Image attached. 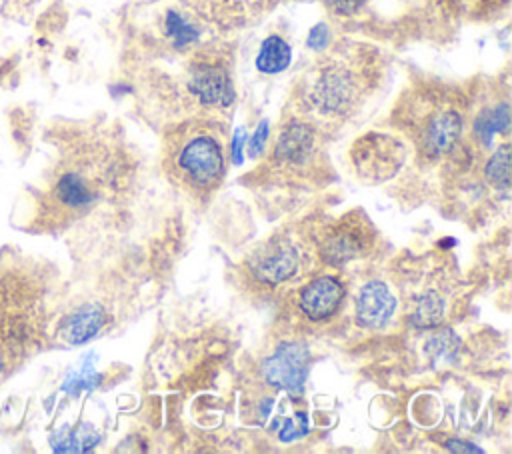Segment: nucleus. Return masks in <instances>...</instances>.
Masks as SVG:
<instances>
[{
	"label": "nucleus",
	"instance_id": "nucleus-21",
	"mask_svg": "<svg viewBox=\"0 0 512 454\" xmlns=\"http://www.w3.org/2000/svg\"><path fill=\"white\" fill-rule=\"evenodd\" d=\"M102 376L96 374L90 364H84V368L80 372H74L66 378V382L62 384V390H66L70 396H78L82 390H94L98 380Z\"/></svg>",
	"mask_w": 512,
	"mask_h": 454
},
{
	"label": "nucleus",
	"instance_id": "nucleus-16",
	"mask_svg": "<svg viewBox=\"0 0 512 454\" xmlns=\"http://www.w3.org/2000/svg\"><path fill=\"white\" fill-rule=\"evenodd\" d=\"M162 32L174 50H186L198 40L196 24L180 10H166L162 18Z\"/></svg>",
	"mask_w": 512,
	"mask_h": 454
},
{
	"label": "nucleus",
	"instance_id": "nucleus-22",
	"mask_svg": "<svg viewBox=\"0 0 512 454\" xmlns=\"http://www.w3.org/2000/svg\"><path fill=\"white\" fill-rule=\"evenodd\" d=\"M304 434H306V414L298 412L296 414V422L288 420L284 424V428L280 430V440L282 442H292V440H296V438H300Z\"/></svg>",
	"mask_w": 512,
	"mask_h": 454
},
{
	"label": "nucleus",
	"instance_id": "nucleus-13",
	"mask_svg": "<svg viewBox=\"0 0 512 454\" xmlns=\"http://www.w3.org/2000/svg\"><path fill=\"white\" fill-rule=\"evenodd\" d=\"M106 312L98 302H84L68 312L58 326L60 338L70 346L90 342L104 326Z\"/></svg>",
	"mask_w": 512,
	"mask_h": 454
},
{
	"label": "nucleus",
	"instance_id": "nucleus-20",
	"mask_svg": "<svg viewBox=\"0 0 512 454\" xmlns=\"http://www.w3.org/2000/svg\"><path fill=\"white\" fill-rule=\"evenodd\" d=\"M430 354L434 360H442V362H452L458 356L460 350V340L458 336H454L450 330H442L438 334L432 336L430 340Z\"/></svg>",
	"mask_w": 512,
	"mask_h": 454
},
{
	"label": "nucleus",
	"instance_id": "nucleus-3",
	"mask_svg": "<svg viewBox=\"0 0 512 454\" xmlns=\"http://www.w3.org/2000/svg\"><path fill=\"white\" fill-rule=\"evenodd\" d=\"M118 178L110 156L76 158L54 172L42 198V222L66 224L92 210Z\"/></svg>",
	"mask_w": 512,
	"mask_h": 454
},
{
	"label": "nucleus",
	"instance_id": "nucleus-15",
	"mask_svg": "<svg viewBox=\"0 0 512 454\" xmlns=\"http://www.w3.org/2000/svg\"><path fill=\"white\" fill-rule=\"evenodd\" d=\"M290 60H292L290 44L282 36L270 34L260 44V50L256 56V68L262 74H280L290 66Z\"/></svg>",
	"mask_w": 512,
	"mask_h": 454
},
{
	"label": "nucleus",
	"instance_id": "nucleus-24",
	"mask_svg": "<svg viewBox=\"0 0 512 454\" xmlns=\"http://www.w3.org/2000/svg\"><path fill=\"white\" fill-rule=\"evenodd\" d=\"M306 44L312 50H324L330 44V30H328V26L326 24H316L310 30V34H308Z\"/></svg>",
	"mask_w": 512,
	"mask_h": 454
},
{
	"label": "nucleus",
	"instance_id": "nucleus-8",
	"mask_svg": "<svg viewBox=\"0 0 512 454\" xmlns=\"http://www.w3.org/2000/svg\"><path fill=\"white\" fill-rule=\"evenodd\" d=\"M188 94L210 110L228 108L234 102V86L224 62L214 58H196L188 68Z\"/></svg>",
	"mask_w": 512,
	"mask_h": 454
},
{
	"label": "nucleus",
	"instance_id": "nucleus-26",
	"mask_svg": "<svg viewBox=\"0 0 512 454\" xmlns=\"http://www.w3.org/2000/svg\"><path fill=\"white\" fill-rule=\"evenodd\" d=\"M246 142V132L244 130H236L234 140H232V162L240 164L242 162V148Z\"/></svg>",
	"mask_w": 512,
	"mask_h": 454
},
{
	"label": "nucleus",
	"instance_id": "nucleus-18",
	"mask_svg": "<svg viewBox=\"0 0 512 454\" xmlns=\"http://www.w3.org/2000/svg\"><path fill=\"white\" fill-rule=\"evenodd\" d=\"M484 178L490 182L494 190L508 192L510 188V144H502L488 158L484 166Z\"/></svg>",
	"mask_w": 512,
	"mask_h": 454
},
{
	"label": "nucleus",
	"instance_id": "nucleus-5",
	"mask_svg": "<svg viewBox=\"0 0 512 454\" xmlns=\"http://www.w3.org/2000/svg\"><path fill=\"white\" fill-rule=\"evenodd\" d=\"M374 228L366 216L348 212L322 228L316 240L318 258L328 266H342L368 254L374 244Z\"/></svg>",
	"mask_w": 512,
	"mask_h": 454
},
{
	"label": "nucleus",
	"instance_id": "nucleus-1",
	"mask_svg": "<svg viewBox=\"0 0 512 454\" xmlns=\"http://www.w3.org/2000/svg\"><path fill=\"white\" fill-rule=\"evenodd\" d=\"M164 168L170 180L194 196L212 194L226 172L222 132L210 122H186L166 136Z\"/></svg>",
	"mask_w": 512,
	"mask_h": 454
},
{
	"label": "nucleus",
	"instance_id": "nucleus-27",
	"mask_svg": "<svg viewBox=\"0 0 512 454\" xmlns=\"http://www.w3.org/2000/svg\"><path fill=\"white\" fill-rule=\"evenodd\" d=\"M6 368H8V350L0 340V376L6 372Z\"/></svg>",
	"mask_w": 512,
	"mask_h": 454
},
{
	"label": "nucleus",
	"instance_id": "nucleus-11",
	"mask_svg": "<svg viewBox=\"0 0 512 454\" xmlns=\"http://www.w3.org/2000/svg\"><path fill=\"white\" fill-rule=\"evenodd\" d=\"M346 290L344 284L330 274L316 276L304 284L296 296V308L308 322H326L340 310Z\"/></svg>",
	"mask_w": 512,
	"mask_h": 454
},
{
	"label": "nucleus",
	"instance_id": "nucleus-14",
	"mask_svg": "<svg viewBox=\"0 0 512 454\" xmlns=\"http://www.w3.org/2000/svg\"><path fill=\"white\" fill-rule=\"evenodd\" d=\"M510 128V108L508 102L494 104L478 112L474 120V138L482 146H490L496 134H504Z\"/></svg>",
	"mask_w": 512,
	"mask_h": 454
},
{
	"label": "nucleus",
	"instance_id": "nucleus-19",
	"mask_svg": "<svg viewBox=\"0 0 512 454\" xmlns=\"http://www.w3.org/2000/svg\"><path fill=\"white\" fill-rule=\"evenodd\" d=\"M270 2L272 0H210L216 14L228 16V18H242V16L260 14Z\"/></svg>",
	"mask_w": 512,
	"mask_h": 454
},
{
	"label": "nucleus",
	"instance_id": "nucleus-7",
	"mask_svg": "<svg viewBox=\"0 0 512 454\" xmlns=\"http://www.w3.org/2000/svg\"><path fill=\"white\" fill-rule=\"evenodd\" d=\"M406 156V148L400 140L386 134H366L350 148V158L356 172L366 182H382L392 178Z\"/></svg>",
	"mask_w": 512,
	"mask_h": 454
},
{
	"label": "nucleus",
	"instance_id": "nucleus-12",
	"mask_svg": "<svg viewBox=\"0 0 512 454\" xmlns=\"http://www.w3.org/2000/svg\"><path fill=\"white\" fill-rule=\"evenodd\" d=\"M394 310L396 298L390 288L380 280L366 282L356 296V322L362 328H382L390 320Z\"/></svg>",
	"mask_w": 512,
	"mask_h": 454
},
{
	"label": "nucleus",
	"instance_id": "nucleus-2",
	"mask_svg": "<svg viewBox=\"0 0 512 454\" xmlns=\"http://www.w3.org/2000/svg\"><path fill=\"white\" fill-rule=\"evenodd\" d=\"M374 84V66L368 52H334L318 62L304 86V104L322 118L342 120L366 98Z\"/></svg>",
	"mask_w": 512,
	"mask_h": 454
},
{
	"label": "nucleus",
	"instance_id": "nucleus-4",
	"mask_svg": "<svg viewBox=\"0 0 512 454\" xmlns=\"http://www.w3.org/2000/svg\"><path fill=\"white\" fill-rule=\"evenodd\" d=\"M402 128L412 138L416 152L426 162L444 158L462 136L460 108L438 92H420L400 110Z\"/></svg>",
	"mask_w": 512,
	"mask_h": 454
},
{
	"label": "nucleus",
	"instance_id": "nucleus-9",
	"mask_svg": "<svg viewBox=\"0 0 512 454\" xmlns=\"http://www.w3.org/2000/svg\"><path fill=\"white\" fill-rule=\"evenodd\" d=\"M308 370L310 350L306 344L300 342L280 344L262 362V378L266 380V384L290 394H300L304 390Z\"/></svg>",
	"mask_w": 512,
	"mask_h": 454
},
{
	"label": "nucleus",
	"instance_id": "nucleus-6",
	"mask_svg": "<svg viewBox=\"0 0 512 454\" xmlns=\"http://www.w3.org/2000/svg\"><path fill=\"white\" fill-rule=\"evenodd\" d=\"M300 266V252L288 236H272L254 248L244 268L248 276L262 286H278L294 278Z\"/></svg>",
	"mask_w": 512,
	"mask_h": 454
},
{
	"label": "nucleus",
	"instance_id": "nucleus-28",
	"mask_svg": "<svg viewBox=\"0 0 512 454\" xmlns=\"http://www.w3.org/2000/svg\"><path fill=\"white\" fill-rule=\"evenodd\" d=\"M24 2H38V0H24Z\"/></svg>",
	"mask_w": 512,
	"mask_h": 454
},
{
	"label": "nucleus",
	"instance_id": "nucleus-23",
	"mask_svg": "<svg viewBox=\"0 0 512 454\" xmlns=\"http://www.w3.org/2000/svg\"><path fill=\"white\" fill-rule=\"evenodd\" d=\"M268 132H270L268 120H262V122L258 124V128H256V132L252 134L250 142H248V156H250V158H258V156L262 154V150H264V146H266V140H268Z\"/></svg>",
	"mask_w": 512,
	"mask_h": 454
},
{
	"label": "nucleus",
	"instance_id": "nucleus-25",
	"mask_svg": "<svg viewBox=\"0 0 512 454\" xmlns=\"http://www.w3.org/2000/svg\"><path fill=\"white\" fill-rule=\"evenodd\" d=\"M324 4L340 16H350L354 12H358V8L364 4V0H324Z\"/></svg>",
	"mask_w": 512,
	"mask_h": 454
},
{
	"label": "nucleus",
	"instance_id": "nucleus-10",
	"mask_svg": "<svg viewBox=\"0 0 512 454\" xmlns=\"http://www.w3.org/2000/svg\"><path fill=\"white\" fill-rule=\"evenodd\" d=\"M316 158V130L310 122L290 120L282 126L274 150L272 160L282 170H302L312 164Z\"/></svg>",
	"mask_w": 512,
	"mask_h": 454
},
{
	"label": "nucleus",
	"instance_id": "nucleus-17",
	"mask_svg": "<svg viewBox=\"0 0 512 454\" xmlns=\"http://www.w3.org/2000/svg\"><path fill=\"white\" fill-rule=\"evenodd\" d=\"M442 316H444V300L432 290H428L416 298L414 310L410 314L412 324L422 330L436 328L442 322Z\"/></svg>",
	"mask_w": 512,
	"mask_h": 454
}]
</instances>
